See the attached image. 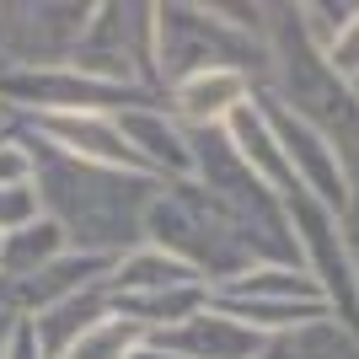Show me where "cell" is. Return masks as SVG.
Here are the masks:
<instances>
[{"mask_svg":"<svg viewBox=\"0 0 359 359\" xmlns=\"http://www.w3.org/2000/svg\"><path fill=\"white\" fill-rule=\"evenodd\" d=\"M11 123V118H6ZM22 129V123H16ZM27 135V129H22ZM32 140V135H27ZM161 182L140 172H107V166L70 161L60 150L32 140V198L38 215L60 225L70 252H97V257H123L145 241V210Z\"/></svg>","mask_w":359,"mask_h":359,"instance_id":"obj_1","label":"cell"},{"mask_svg":"<svg viewBox=\"0 0 359 359\" xmlns=\"http://www.w3.org/2000/svg\"><path fill=\"white\" fill-rule=\"evenodd\" d=\"M140 231H145V247H161L166 257H177L182 269H194L210 290L236 279L241 269H252L241 225L198 182H161Z\"/></svg>","mask_w":359,"mask_h":359,"instance_id":"obj_2","label":"cell"},{"mask_svg":"<svg viewBox=\"0 0 359 359\" xmlns=\"http://www.w3.org/2000/svg\"><path fill=\"white\" fill-rule=\"evenodd\" d=\"M198 70H241L257 86L269 75V43L263 32L236 27L220 6H156V81L161 91Z\"/></svg>","mask_w":359,"mask_h":359,"instance_id":"obj_3","label":"cell"},{"mask_svg":"<svg viewBox=\"0 0 359 359\" xmlns=\"http://www.w3.org/2000/svg\"><path fill=\"white\" fill-rule=\"evenodd\" d=\"M210 306L236 316L241 327L273 338V344H285L290 332H311V327H327L332 322L322 295H316V285H311V273L285 269V263H252V269H241L236 279L210 290Z\"/></svg>","mask_w":359,"mask_h":359,"instance_id":"obj_4","label":"cell"},{"mask_svg":"<svg viewBox=\"0 0 359 359\" xmlns=\"http://www.w3.org/2000/svg\"><path fill=\"white\" fill-rule=\"evenodd\" d=\"M70 65L107 86H140L161 97L156 81V6H91V22L75 43Z\"/></svg>","mask_w":359,"mask_h":359,"instance_id":"obj_5","label":"cell"},{"mask_svg":"<svg viewBox=\"0 0 359 359\" xmlns=\"http://www.w3.org/2000/svg\"><path fill=\"white\" fill-rule=\"evenodd\" d=\"M257 113H263V123H269V135L279 140V156H285L290 177H295L300 194H311L322 210H344L348 204V188H354V172L344 166V156H338V145H332L322 129H311L306 118H295L279 97H269V91H252Z\"/></svg>","mask_w":359,"mask_h":359,"instance_id":"obj_6","label":"cell"},{"mask_svg":"<svg viewBox=\"0 0 359 359\" xmlns=\"http://www.w3.org/2000/svg\"><path fill=\"white\" fill-rule=\"evenodd\" d=\"M145 344H156L172 359H269L273 354V338L241 327L236 316L215 311V306H204L198 316H188L166 332H150Z\"/></svg>","mask_w":359,"mask_h":359,"instance_id":"obj_7","label":"cell"},{"mask_svg":"<svg viewBox=\"0 0 359 359\" xmlns=\"http://www.w3.org/2000/svg\"><path fill=\"white\" fill-rule=\"evenodd\" d=\"M252 81L241 70H198V75H182L161 91V107L182 129H220L236 107L252 102Z\"/></svg>","mask_w":359,"mask_h":359,"instance_id":"obj_8","label":"cell"},{"mask_svg":"<svg viewBox=\"0 0 359 359\" xmlns=\"http://www.w3.org/2000/svg\"><path fill=\"white\" fill-rule=\"evenodd\" d=\"M107 269H113V257H97V252H60L54 263H43L38 273H27V279H16V285H0V300L11 306L22 322L38 311H48V306H60V300L81 295V290L102 285Z\"/></svg>","mask_w":359,"mask_h":359,"instance_id":"obj_9","label":"cell"},{"mask_svg":"<svg viewBox=\"0 0 359 359\" xmlns=\"http://www.w3.org/2000/svg\"><path fill=\"white\" fill-rule=\"evenodd\" d=\"M118 135L123 145L135 150V161L145 177L156 182H188L194 161H188V135L182 123L166 113V107H135V113H118Z\"/></svg>","mask_w":359,"mask_h":359,"instance_id":"obj_10","label":"cell"},{"mask_svg":"<svg viewBox=\"0 0 359 359\" xmlns=\"http://www.w3.org/2000/svg\"><path fill=\"white\" fill-rule=\"evenodd\" d=\"M107 316H113V306H107V290H102V285H91V290H81V295L60 300V306H48V311L27 316L22 327L32 332V348H38V359H60L65 348H75L91 327H102Z\"/></svg>","mask_w":359,"mask_h":359,"instance_id":"obj_11","label":"cell"},{"mask_svg":"<svg viewBox=\"0 0 359 359\" xmlns=\"http://www.w3.org/2000/svg\"><path fill=\"white\" fill-rule=\"evenodd\" d=\"M177 285H204L194 269H182L177 257H166L161 247H145L140 241L135 252L113 257L102 290H107V306L113 300H135V295H161V290H177Z\"/></svg>","mask_w":359,"mask_h":359,"instance_id":"obj_12","label":"cell"},{"mask_svg":"<svg viewBox=\"0 0 359 359\" xmlns=\"http://www.w3.org/2000/svg\"><path fill=\"white\" fill-rule=\"evenodd\" d=\"M60 252H70L60 236V225L54 220H27L22 231H11V236H0V285H16V279H27V273H38L43 263H54Z\"/></svg>","mask_w":359,"mask_h":359,"instance_id":"obj_13","label":"cell"},{"mask_svg":"<svg viewBox=\"0 0 359 359\" xmlns=\"http://www.w3.org/2000/svg\"><path fill=\"white\" fill-rule=\"evenodd\" d=\"M140 344V327H129L123 316H107L102 327H91L75 348H65L60 359H123L129 348Z\"/></svg>","mask_w":359,"mask_h":359,"instance_id":"obj_14","label":"cell"},{"mask_svg":"<svg viewBox=\"0 0 359 359\" xmlns=\"http://www.w3.org/2000/svg\"><path fill=\"white\" fill-rule=\"evenodd\" d=\"M0 188H32V140L16 123H0Z\"/></svg>","mask_w":359,"mask_h":359,"instance_id":"obj_15","label":"cell"},{"mask_svg":"<svg viewBox=\"0 0 359 359\" xmlns=\"http://www.w3.org/2000/svg\"><path fill=\"white\" fill-rule=\"evenodd\" d=\"M27 220H38V198H32V188H0V236L22 231Z\"/></svg>","mask_w":359,"mask_h":359,"instance_id":"obj_16","label":"cell"},{"mask_svg":"<svg viewBox=\"0 0 359 359\" xmlns=\"http://www.w3.org/2000/svg\"><path fill=\"white\" fill-rule=\"evenodd\" d=\"M338 236H344L348 273H354V290H359V172H354V188H348V204L338 210Z\"/></svg>","mask_w":359,"mask_h":359,"instance_id":"obj_17","label":"cell"},{"mask_svg":"<svg viewBox=\"0 0 359 359\" xmlns=\"http://www.w3.org/2000/svg\"><path fill=\"white\" fill-rule=\"evenodd\" d=\"M327 65H332V75H338V81H354V75H359V16L344 27V38L327 48Z\"/></svg>","mask_w":359,"mask_h":359,"instance_id":"obj_18","label":"cell"},{"mask_svg":"<svg viewBox=\"0 0 359 359\" xmlns=\"http://www.w3.org/2000/svg\"><path fill=\"white\" fill-rule=\"evenodd\" d=\"M6 359H38V348H32V332H27V327H16V332H11Z\"/></svg>","mask_w":359,"mask_h":359,"instance_id":"obj_19","label":"cell"},{"mask_svg":"<svg viewBox=\"0 0 359 359\" xmlns=\"http://www.w3.org/2000/svg\"><path fill=\"white\" fill-rule=\"evenodd\" d=\"M22 327V316L11 311V306H6V300H0V359H6V344H11V332Z\"/></svg>","mask_w":359,"mask_h":359,"instance_id":"obj_20","label":"cell"},{"mask_svg":"<svg viewBox=\"0 0 359 359\" xmlns=\"http://www.w3.org/2000/svg\"><path fill=\"white\" fill-rule=\"evenodd\" d=\"M123 359H172V354H161V348H156V344H145V338H140V344L129 348V354H123Z\"/></svg>","mask_w":359,"mask_h":359,"instance_id":"obj_21","label":"cell"},{"mask_svg":"<svg viewBox=\"0 0 359 359\" xmlns=\"http://www.w3.org/2000/svg\"><path fill=\"white\" fill-rule=\"evenodd\" d=\"M0 123H6V113H0Z\"/></svg>","mask_w":359,"mask_h":359,"instance_id":"obj_22","label":"cell"}]
</instances>
